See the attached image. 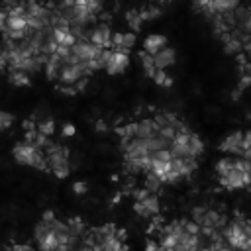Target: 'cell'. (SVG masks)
<instances>
[{
  "label": "cell",
  "mask_w": 251,
  "mask_h": 251,
  "mask_svg": "<svg viewBox=\"0 0 251 251\" xmlns=\"http://www.w3.org/2000/svg\"><path fill=\"white\" fill-rule=\"evenodd\" d=\"M129 65V53H122V51H114V57L110 61V65L106 67L108 75H120L127 69Z\"/></svg>",
  "instance_id": "obj_9"
},
{
  "label": "cell",
  "mask_w": 251,
  "mask_h": 251,
  "mask_svg": "<svg viewBox=\"0 0 251 251\" xmlns=\"http://www.w3.org/2000/svg\"><path fill=\"white\" fill-rule=\"evenodd\" d=\"M224 237H226V243L229 245V249H233V251H249V247H251V239L243 233V229L239 227V224L235 220H231L227 224V227L224 229Z\"/></svg>",
  "instance_id": "obj_1"
},
{
  "label": "cell",
  "mask_w": 251,
  "mask_h": 251,
  "mask_svg": "<svg viewBox=\"0 0 251 251\" xmlns=\"http://www.w3.org/2000/svg\"><path fill=\"white\" fill-rule=\"evenodd\" d=\"M73 190H75V194H84L88 188H86V182H75L73 184Z\"/></svg>",
  "instance_id": "obj_35"
},
{
  "label": "cell",
  "mask_w": 251,
  "mask_h": 251,
  "mask_svg": "<svg viewBox=\"0 0 251 251\" xmlns=\"http://www.w3.org/2000/svg\"><path fill=\"white\" fill-rule=\"evenodd\" d=\"M41 222H45V224H47V226L51 227V224L55 222V214H53L51 210H47V212H43V220H41Z\"/></svg>",
  "instance_id": "obj_36"
},
{
  "label": "cell",
  "mask_w": 251,
  "mask_h": 251,
  "mask_svg": "<svg viewBox=\"0 0 251 251\" xmlns=\"http://www.w3.org/2000/svg\"><path fill=\"white\" fill-rule=\"evenodd\" d=\"M82 78L84 76H82V71L78 69V65H63L59 75H57L59 86H75Z\"/></svg>",
  "instance_id": "obj_4"
},
{
  "label": "cell",
  "mask_w": 251,
  "mask_h": 251,
  "mask_svg": "<svg viewBox=\"0 0 251 251\" xmlns=\"http://www.w3.org/2000/svg\"><path fill=\"white\" fill-rule=\"evenodd\" d=\"M149 157H151V159H155V161H163V163H171V161H173V157H171L169 149H167V151H157V153H151Z\"/></svg>",
  "instance_id": "obj_29"
},
{
  "label": "cell",
  "mask_w": 251,
  "mask_h": 251,
  "mask_svg": "<svg viewBox=\"0 0 251 251\" xmlns=\"http://www.w3.org/2000/svg\"><path fill=\"white\" fill-rule=\"evenodd\" d=\"M35 129H37V133L49 137L55 131V124H53V120H41L39 124H35Z\"/></svg>",
  "instance_id": "obj_21"
},
{
  "label": "cell",
  "mask_w": 251,
  "mask_h": 251,
  "mask_svg": "<svg viewBox=\"0 0 251 251\" xmlns=\"http://www.w3.org/2000/svg\"><path fill=\"white\" fill-rule=\"evenodd\" d=\"M37 247H39V251H55V249H57V237H55V233L49 229V231L37 241Z\"/></svg>",
  "instance_id": "obj_15"
},
{
  "label": "cell",
  "mask_w": 251,
  "mask_h": 251,
  "mask_svg": "<svg viewBox=\"0 0 251 251\" xmlns=\"http://www.w3.org/2000/svg\"><path fill=\"white\" fill-rule=\"evenodd\" d=\"M12 155H14L16 163H20V165H29V167H31V165H33L35 147H33V145H29V143H25V141H22V143L14 145Z\"/></svg>",
  "instance_id": "obj_7"
},
{
  "label": "cell",
  "mask_w": 251,
  "mask_h": 251,
  "mask_svg": "<svg viewBox=\"0 0 251 251\" xmlns=\"http://www.w3.org/2000/svg\"><path fill=\"white\" fill-rule=\"evenodd\" d=\"M145 251H159V243L153 241V239H149L147 245H145Z\"/></svg>",
  "instance_id": "obj_39"
},
{
  "label": "cell",
  "mask_w": 251,
  "mask_h": 251,
  "mask_svg": "<svg viewBox=\"0 0 251 251\" xmlns=\"http://www.w3.org/2000/svg\"><path fill=\"white\" fill-rule=\"evenodd\" d=\"M159 127L155 126L153 120H141L135 124V139H151L155 137Z\"/></svg>",
  "instance_id": "obj_12"
},
{
  "label": "cell",
  "mask_w": 251,
  "mask_h": 251,
  "mask_svg": "<svg viewBox=\"0 0 251 251\" xmlns=\"http://www.w3.org/2000/svg\"><path fill=\"white\" fill-rule=\"evenodd\" d=\"M249 80H251V76H249V75H243V76H241V82H239V90L247 88V86H249Z\"/></svg>",
  "instance_id": "obj_40"
},
{
  "label": "cell",
  "mask_w": 251,
  "mask_h": 251,
  "mask_svg": "<svg viewBox=\"0 0 251 251\" xmlns=\"http://www.w3.org/2000/svg\"><path fill=\"white\" fill-rule=\"evenodd\" d=\"M12 122H14V116H12V114H8V112H0V129L10 127Z\"/></svg>",
  "instance_id": "obj_32"
},
{
  "label": "cell",
  "mask_w": 251,
  "mask_h": 251,
  "mask_svg": "<svg viewBox=\"0 0 251 251\" xmlns=\"http://www.w3.org/2000/svg\"><path fill=\"white\" fill-rule=\"evenodd\" d=\"M139 59H141V65H143L145 73H147L149 76H153V75H155V67H153V57H151V55H147V53H143V51H139Z\"/></svg>",
  "instance_id": "obj_22"
},
{
  "label": "cell",
  "mask_w": 251,
  "mask_h": 251,
  "mask_svg": "<svg viewBox=\"0 0 251 251\" xmlns=\"http://www.w3.org/2000/svg\"><path fill=\"white\" fill-rule=\"evenodd\" d=\"M53 173H55L57 178H65V176H69V173H71V165H69V163H63L61 167L53 169Z\"/></svg>",
  "instance_id": "obj_30"
},
{
  "label": "cell",
  "mask_w": 251,
  "mask_h": 251,
  "mask_svg": "<svg viewBox=\"0 0 251 251\" xmlns=\"http://www.w3.org/2000/svg\"><path fill=\"white\" fill-rule=\"evenodd\" d=\"M175 61H176V53H175V49H171V47H163L161 51H157V53L153 55V67H155V71H165V69L171 67Z\"/></svg>",
  "instance_id": "obj_8"
},
{
  "label": "cell",
  "mask_w": 251,
  "mask_h": 251,
  "mask_svg": "<svg viewBox=\"0 0 251 251\" xmlns=\"http://www.w3.org/2000/svg\"><path fill=\"white\" fill-rule=\"evenodd\" d=\"M222 41H224V47H226V53H239L241 51V43L239 39H235L229 31L227 33H222Z\"/></svg>",
  "instance_id": "obj_16"
},
{
  "label": "cell",
  "mask_w": 251,
  "mask_h": 251,
  "mask_svg": "<svg viewBox=\"0 0 251 251\" xmlns=\"http://www.w3.org/2000/svg\"><path fill=\"white\" fill-rule=\"evenodd\" d=\"M120 251H129V249H127V245H124V243H122V247H120Z\"/></svg>",
  "instance_id": "obj_43"
},
{
  "label": "cell",
  "mask_w": 251,
  "mask_h": 251,
  "mask_svg": "<svg viewBox=\"0 0 251 251\" xmlns=\"http://www.w3.org/2000/svg\"><path fill=\"white\" fill-rule=\"evenodd\" d=\"M100 53H102V47H96L88 41H76L71 47V55H75L78 61H94L100 57Z\"/></svg>",
  "instance_id": "obj_3"
},
{
  "label": "cell",
  "mask_w": 251,
  "mask_h": 251,
  "mask_svg": "<svg viewBox=\"0 0 251 251\" xmlns=\"http://www.w3.org/2000/svg\"><path fill=\"white\" fill-rule=\"evenodd\" d=\"M159 251H173V249H161V247H159Z\"/></svg>",
  "instance_id": "obj_44"
},
{
  "label": "cell",
  "mask_w": 251,
  "mask_h": 251,
  "mask_svg": "<svg viewBox=\"0 0 251 251\" xmlns=\"http://www.w3.org/2000/svg\"><path fill=\"white\" fill-rule=\"evenodd\" d=\"M220 182H222L226 188H229V190L241 188V186H247V184H249V175H243L241 171H237V169L233 167L227 175L220 176Z\"/></svg>",
  "instance_id": "obj_6"
},
{
  "label": "cell",
  "mask_w": 251,
  "mask_h": 251,
  "mask_svg": "<svg viewBox=\"0 0 251 251\" xmlns=\"http://www.w3.org/2000/svg\"><path fill=\"white\" fill-rule=\"evenodd\" d=\"M165 45H167V37H165V35L151 33V35H147L145 41H143V53H147V55L153 57V55H155L157 51H161Z\"/></svg>",
  "instance_id": "obj_11"
},
{
  "label": "cell",
  "mask_w": 251,
  "mask_h": 251,
  "mask_svg": "<svg viewBox=\"0 0 251 251\" xmlns=\"http://www.w3.org/2000/svg\"><path fill=\"white\" fill-rule=\"evenodd\" d=\"M200 153H202V141L196 133H190V137H188V157L196 159Z\"/></svg>",
  "instance_id": "obj_17"
},
{
  "label": "cell",
  "mask_w": 251,
  "mask_h": 251,
  "mask_svg": "<svg viewBox=\"0 0 251 251\" xmlns=\"http://www.w3.org/2000/svg\"><path fill=\"white\" fill-rule=\"evenodd\" d=\"M75 131H76V129H75L73 124H65V126H63V135H65V137H73Z\"/></svg>",
  "instance_id": "obj_34"
},
{
  "label": "cell",
  "mask_w": 251,
  "mask_h": 251,
  "mask_svg": "<svg viewBox=\"0 0 251 251\" xmlns=\"http://www.w3.org/2000/svg\"><path fill=\"white\" fill-rule=\"evenodd\" d=\"M233 167H235V159H231V157H226V159H222V161H218V163H216V171H218V175H220V176L227 175Z\"/></svg>",
  "instance_id": "obj_19"
},
{
  "label": "cell",
  "mask_w": 251,
  "mask_h": 251,
  "mask_svg": "<svg viewBox=\"0 0 251 251\" xmlns=\"http://www.w3.org/2000/svg\"><path fill=\"white\" fill-rule=\"evenodd\" d=\"M49 229H51V227H49L45 222H39V224L35 226V229H33V237H35V241H39V239H41Z\"/></svg>",
  "instance_id": "obj_28"
},
{
  "label": "cell",
  "mask_w": 251,
  "mask_h": 251,
  "mask_svg": "<svg viewBox=\"0 0 251 251\" xmlns=\"http://www.w3.org/2000/svg\"><path fill=\"white\" fill-rule=\"evenodd\" d=\"M8 67V59H6V55L4 53H0V71L2 69H6Z\"/></svg>",
  "instance_id": "obj_41"
},
{
  "label": "cell",
  "mask_w": 251,
  "mask_h": 251,
  "mask_svg": "<svg viewBox=\"0 0 251 251\" xmlns=\"http://www.w3.org/2000/svg\"><path fill=\"white\" fill-rule=\"evenodd\" d=\"M6 251H33V249H31V245H27V243H22V245L16 243L12 249H6Z\"/></svg>",
  "instance_id": "obj_37"
},
{
  "label": "cell",
  "mask_w": 251,
  "mask_h": 251,
  "mask_svg": "<svg viewBox=\"0 0 251 251\" xmlns=\"http://www.w3.org/2000/svg\"><path fill=\"white\" fill-rule=\"evenodd\" d=\"M153 78H155V82L161 84V86H171V84H173V78H171L165 71H155Z\"/></svg>",
  "instance_id": "obj_23"
},
{
  "label": "cell",
  "mask_w": 251,
  "mask_h": 251,
  "mask_svg": "<svg viewBox=\"0 0 251 251\" xmlns=\"http://www.w3.org/2000/svg\"><path fill=\"white\" fill-rule=\"evenodd\" d=\"M4 29H6V31H27L25 16H20V14H14V12H8ZM4 29H2V31H4Z\"/></svg>",
  "instance_id": "obj_13"
},
{
  "label": "cell",
  "mask_w": 251,
  "mask_h": 251,
  "mask_svg": "<svg viewBox=\"0 0 251 251\" xmlns=\"http://www.w3.org/2000/svg\"><path fill=\"white\" fill-rule=\"evenodd\" d=\"M110 39H112V33H110L108 24H98L86 33V41L96 45V47H102V49H112Z\"/></svg>",
  "instance_id": "obj_2"
},
{
  "label": "cell",
  "mask_w": 251,
  "mask_h": 251,
  "mask_svg": "<svg viewBox=\"0 0 251 251\" xmlns=\"http://www.w3.org/2000/svg\"><path fill=\"white\" fill-rule=\"evenodd\" d=\"M10 82H12V84H16V86H27L31 80H29V76H27L25 73L12 71V73H10Z\"/></svg>",
  "instance_id": "obj_20"
},
{
  "label": "cell",
  "mask_w": 251,
  "mask_h": 251,
  "mask_svg": "<svg viewBox=\"0 0 251 251\" xmlns=\"http://www.w3.org/2000/svg\"><path fill=\"white\" fill-rule=\"evenodd\" d=\"M159 14H161V10H159V8L149 6V8H145V10H141V12H139V18H141V22H143V20H153V18H157Z\"/></svg>",
  "instance_id": "obj_24"
},
{
  "label": "cell",
  "mask_w": 251,
  "mask_h": 251,
  "mask_svg": "<svg viewBox=\"0 0 251 251\" xmlns=\"http://www.w3.org/2000/svg\"><path fill=\"white\" fill-rule=\"evenodd\" d=\"M133 210L141 218H153V216H157L159 214V198H157V194H149L147 198L135 202L133 204Z\"/></svg>",
  "instance_id": "obj_5"
},
{
  "label": "cell",
  "mask_w": 251,
  "mask_h": 251,
  "mask_svg": "<svg viewBox=\"0 0 251 251\" xmlns=\"http://www.w3.org/2000/svg\"><path fill=\"white\" fill-rule=\"evenodd\" d=\"M161 180L155 176V175H151V173H145V190L149 192V194H155V192H159V188H161Z\"/></svg>",
  "instance_id": "obj_18"
},
{
  "label": "cell",
  "mask_w": 251,
  "mask_h": 251,
  "mask_svg": "<svg viewBox=\"0 0 251 251\" xmlns=\"http://www.w3.org/2000/svg\"><path fill=\"white\" fill-rule=\"evenodd\" d=\"M133 196H135V202H139V200L147 198V196H149V192H147L145 188H141V190H135V192H133Z\"/></svg>",
  "instance_id": "obj_38"
},
{
  "label": "cell",
  "mask_w": 251,
  "mask_h": 251,
  "mask_svg": "<svg viewBox=\"0 0 251 251\" xmlns=\"http://www.w3.org/2000/svg\"><path fill=\"white\" fill-rule=\"evenodd\" d=\"M204 212H206V208H204V206H196V208L192 210V222H194L196 226H200V224H202Z\"/></svg>",
  "instance_id": "obj_31"
},
{
  "label": "cell",
  "mask_w": 251,
  "mask_h": 251,
  "mask_svg": "<svg viewBox=\"0 0 251 251\" xmlns=\"http://www.w3.org/2000/svg\"><path fill=\"white\" fill-rule=\"evenodd\" d=\"M135 41H137L135 33H133V31H126V33H124V37H122V47L129 51V47H133V45H135Z\"/></svg>",
  "instance_id": "obj_26"
},
{
  "label": "cell",
  "mask_w": 251,
  "mask_h": 251,
  "mask_svg": "<svg viewBox=\"0 0 251 251\" xmlns=\"http://www.w3.org/2000/svg\"><path fill=\"white\" fill-rule=\"evenodd\" d=\"M241 137H243V131H233V133H229V135L220 143V149L226 151V153L241 155Z\"/></svg>",
  "instance_id": "obj_10"
},
{
  "label": "cell",
  "mask_w": 251,
  "mask_h": 251,
  "mask_svg": "<svg viewBox=\"0 0 251 251\" xmlns=\"http://www.w3.org/2000/svg\"><path fill=\"white\" fill-rule=\"evenodd\" d=\"M106 129H108V127H106V124H104V122H98V124H96V131H100V133H104Z\"/></svg>",
  "instance_id": "obj_42"
},
{
  "label": "cell",
  "mask_w": 251,
  "mask_h": 251,
  "mask_svg": "<svg viewBox=\"0 0 251 251\" xmlns=\"http://www.w3.org/2000/svg\"><path fill=\"white\" fill-rule=\"evenodd\" d=\"M118 133L122 139H133L135 137V124H127L126 127H118Z\"/></svg>",
  "instance_id": "obj_25"
},
{
  "label": "cell",
  "mask_w": 251,
  "mask_h": 251,
  "mask_svg": "<svg viewBox=\"0 0 251 251\" xmlns=\"http://www.w3.org/2000/svg\"><path fill=\"white\" fill-rule=\"evenodd\" d=\"M127 22H129V25H131V29H133V33L139 29V25H141V18H139V12H129L127 14Z\"/></svg>",
  "instance_id": "obj_27"
},
{
  "label": "cell",
  "mask_w": 251,
  "mask_h": 251,
  "mask_svg": "<svg viewBox=\"0 0 251 251\" xmlns=\"http://www.w3.org/2000/svg\"><path fill=\"white\" fill-rule=\"evenodd\" d=\"M61 67H63V61H61V57H57V55H51V57H47V63H45V75H47V78L49 80H57V75H59V71H61Z\"/></svg>",
  "instance_id": "obj_14"
},
{
  "label": "cell",
  "mask_w": 251,
  "mask_h": 251,
  "mask_svg": "<svg viewBox=\"0 0 251 251\" xmlns=\"http://www.w3.org/2000/svg\"><path fill=\"white\" fill-rule=\"evenodd\" d=\"M249 145H251V133H249V131H243V137H241V151H249Z\"/></svg>",
  "instance_id": "obj_33"
}]
</instances>
